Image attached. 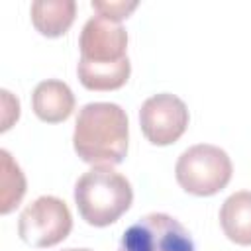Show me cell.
<instances>
[{
  "label": "cell",
  "instance_id": "cell-13",
  "mask_svg": "<svg viewBox=\"0 0 251 251\" xmlns=\"http://www.w3.org/2000/svg\"><path fill=\"white\" fill-rule=\"evenodd\" d=\"M92 8L108 18V20H114V22H122L124 18H127L135 8H137V2L131 0V2H124V0H118V2H100V0H92Z\"/></svg>",
  "mask_w": 251,
  "mask_h": 251
},
{
  "label": "cell",
  "instance_id": "cell-12",
  "mask_svg": "<svg viewBox=\"0 0 251 251\" xmlns=\"http://www.w3.org/2000/svg\"><path fill=\"white\" fill-rule=\"evenodd\" d=\"M25 194V176L12 155L0 151V214H10Z\"/></svg>",
  "mask_w": 251,
  "mask_h": 251
},
{
  "label": "cell",
  "instance_id": "cell-10",
  "mask_svg": "<svg viewBox=\"0 0 251 251\" xmlns=\"http://www.w3.org/2000/svg\"><path fill=\"white\" fill-rule=\"evenodd\" d=\"M33 27L45 37L67 33L76 16L75 0H35L29 8Z\"/></svg>",
  "mask_w": 251,
  "mask_h": 251
},
{
  "label": "cell",
  "instance_id": "cell-8",
  "mask_svg": "<svg viewBox=\"0 0 251 251\" xmlns=\"http://www.w3.org/2000/svg\"><path fill=\"white\" fill-rule=\"evenodd\" d=\"M31 108L41 122H65L75 110V94L71 86L57 78L41 80L31 94Z\"/></svg>",
  "mask_w": 251,
  "mask_h": 251
},
{
  "label": "cell",
  "instance_id": "cell-14",
  "mask_svg": "<svg viewBox=\"0 0 251 251\" xmlns=\"http://www.w3.org/2000/svg\"><path fill=\"white\" fill-rule=\"evenodd\" d=\"M0 94H2V126H0V131H6L20 118V102L6 88H2Z\"/></svg>",
  "mask_w": 251,
  "mask_h": 251
},
{
  "label": "cell",
  "instance_id": "cell-2",
  "mask_svg": "<svg viewBox=\"0 0 251 251\" xmlns=\"http://www.w3.org/2000/svg\"><path fill=\"white\" fill-rule=\"evenodd\" d=\"M133 188L129 180L110 165H98L82 173L75 184V204L82 220L104 227L129 210Z\"/></svg>",
  "mask_w": 251,
  "mask_h": 251
},
{
  "label": "cell",
  "instance_id": "cell-15",
  "mask_svg": "<svg viewBox=\"0 0 251 251\" xmlns=\"http://www.w3.org/2000/svg\"><path fill=\"white\" fill-rule=\"evenodd\" d=\"M65 251H92V249H65Z\"/></svg>",
  "mask_w": 251,
  "mask_h": 251
},
{
  "label": "cell",
  "instance_id": "cell-9",
  "mask_svg": "<svg viewBox=\"0 0 251 251\" xmlns=\"http://www.w3.org/2000/svg\"><path fill=\"white\" fill-rule=\"evenodd\" d=\"M220 226L229 241L251 245V190H237L224 200Z\"/></svg>",
  "mask_w": 251,
  "mask_h": 251
},
{
  "label": "cell",
  "instance_id": "cell-6",
  "mask_svg": "<svg viewBox=\"0 0 251 251\" xmlns=\"http://www.w3.org/2000/svg\"><path fill=\"white\" fill-rule=\"evenodd\" d=\"M188 120L186 104L171 92L153 94L139 108L141 131L149 143L159 147L175 143L186 131Z\"/></svg>",
  "mask_w": 251,
  "mask_h": 251
},
{
  "label": "cell",
  "instance_id": "cell-4",
  "mask_svg": "<svg viewBox=\"0 0 251 251\" xmlns=\"http://www.w3.org/2000/svg\"><path fill=\"white\" fill-rule=\"evenodd\" d=\"M118 251H196V245L190 231L176 218L151 212L124 231Z\"/></svg>",
  "mask_w": 251,
  "mask_h": 251
},
{
  "label": "cell",
  "instance_id": "cell-7",
  "mask_svg": "<svg viewBox=\"0 0 251 251\" xmlns=\"http://www.w3.org/2000/svg\"><path fill=\"white\" fill-rule=\"evenodd\" d=\"M78 47V61L90 65H114L127 59V31L120 22L96 14L82 25Z\"/></svg>",
  "mask_w": 251,
  "mask_h": 251
},
{
  "label": "cell",
  "instance_id": "cell-5",
  "mask_svg": "<svg viewBox=\"0 0 251 251\" xmlns=\"http://www.w3.org/2000/svg\"><path fill=\"white\" fill-rule=\"evenodd\" d=\"M73 229V216L65 200L39 196L27 204L18 218V233L31 247H53Z\"/></svg>",
  "mask_w": 251,
  "mask_h": 251
},
{
  "label": "cell",
  "instance_id": "cell-1",
  "mask_svg": "<svg viewBox=\"0 0 251 251\" xmlns=\"http://www.w3.org/2000/svg\"><path fill=\"white\" fill-rule=\"evenodd\" d=\"M127 114L114 102H90L78 110L73 133L76 155L94 167L118 165L127 155Z\"/></svg>",
  "mask_w": 251,
  "mask_h": 251
},
{
  "label": "cell",
  "instance_id": "cell-3",
  "mask_svg": "<svg viewBox=\"0 0 251 251\" xmlns=\"http://www.w3.org/2000/svg\"><path fill=\"white\" fill-rule=\"evenodd\" d=\"M233 165L229 155L218 145L198 143L180 153L175 176L182 190L194 196H212L227 186Z\"/></svg>",
  "mask_w": 251,
  "mask_h": 251
},
{
  "label": "cell",
  "instance_id": "cell-11",
  "mask_svg": "<svg viewBox=\"0 0 251 251\" xmlns=\"http://www.w3.org/2000/svg\"><path fill=\"white\" fill-rule=\"evenodd\" d=\"M78 80L88 90H116L122 88L131 73L129 59H124L114 65H90L78 61L76 65Z\"/></svg>",
  "mask_w": 251,
  "mask_h": 251
}]
</instances>
